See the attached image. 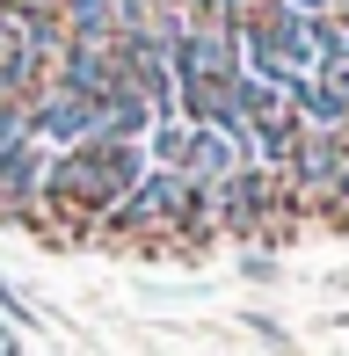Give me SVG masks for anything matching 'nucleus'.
I'll use <instances>...</instances> for the list:
<instances>
[{"label":"nucleus","instance_id":"5","mask_svg":"<svg viewBox=\"0 0 349 356\" xmlns=\"http://www.w3.org/2000/svg\"><path fill=\"white\" fill-rule=\"evenodd\" d=\"M313 80H320V95H335V102L349 109V66H320Z\"/></svg>","mask_w":349,"mask_h":356},{"label":"nucleus","instance_id":"4","mask_svg":"<svg viewBox=\"0 0 349 356\" xmlns=\"http://www.w3.org/2000/svg\"><path fill=\"white\" fill-rule=\"evenodd\" d=\"M168 73H174V88H182V80H233V73H241V37L218 29V22H197L168 51Z\"/></svg>","mask_w":349,"mask_h":356},{"label":"nucleus","instance_id":"1","mask_svg":"<svg viewBox=\"0 0 349 356\" xmlns=\"http://www.w3.org/2000/svg\"><path fill=\"white\" fill-rule=\"evenodd\" d=\"M146 145H117V138H88L73 153L51 160V204L44 211H88L102 218L109 204H124L138 182H146Z\"/></svg>","mask_w":349,"mask_h":356},{"label":"nucleus","instance_id":"7","mask_svg":"<svg viewBox=\"0 0 349 356\" xmlns=\"http://www.w3.org/2000/svg\"><path fill=\"white\" fill-rule=\"evenodd\" d=\"M146 8H174V0H146Z\"/></svg>","mask_w":349,"mask_h":356},{"label":"nucleus","instance_id":"2","mask_svg":"<svg viewBox=\"0 0 349 356\" xmlns=\"http://www.w3.org/2000/svg\"><path fill=\"white\" fill-rule=\"evenodd\" d=\"M22 109H29V138H37L44 153H73V145L95 138V102H81V95H66V88H51V80H44Z\"/></svg>","mask_w":349,"mask_h":356},{"label":"nucleus","instance_id":"6","mask_svg":"<svg viewBox=\"0 0 349 356\" xmlns=\"http://www.w3.org/2000/svg\"><path fill=\"white\" fill-rule=\"evenodd\" d=\"M277 8H291V15H306V22H320V15H342V0H277Z\"/></svg>","mask_w":349,"mask_h":356},{"label":"nucleus","instance_id":"3","mask_svg":"<svg viewBox=\"0 0 349 356\" xmlns=\"http://www.w3.org/2000/svg\"><path fill=\"white\" fill-rule=\"evenodd\" d=\"M51 88H66V95H81V102L102 109L117 88H131L124 80V58H117V44H81V37H66V58L51 66Z\"/></svg>","mask_w":349,"mask_h":356}]
</instances>
